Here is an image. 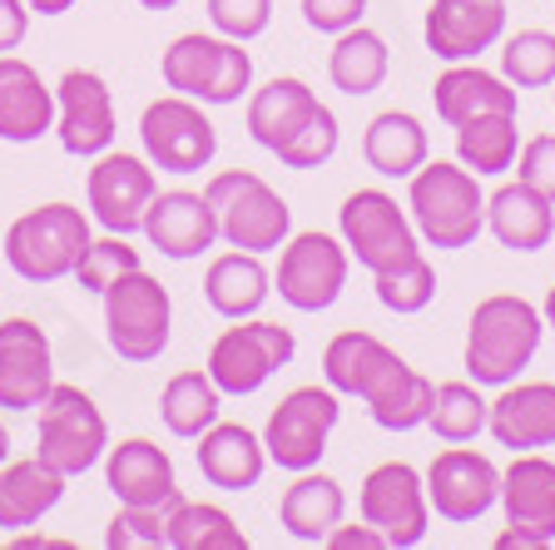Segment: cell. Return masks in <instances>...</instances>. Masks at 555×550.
<instances>
[{"label":"cell","instance_id":"83f0119b","mask_svg":"<svg viewBox=\"0 0 555 550\" xmlns=\"http://www.w3.org/2000/svg\"><path fill=\"white\" fill-rule=\"evenodd\" d=\"M318 104L323 100H318L298 75H273L268 85H258V90L248 94V135H254L268 154H278L318 115Z\"/></svg>","mask_w":555,"mask_h":550},{"label":"cell","instance_id":"52a82bcc","mask_svg":"<svg viewBox=\"0 0 555 550\" xmlns=\"http://www.w3.org/2000/svg\"><path fill=\"white\" fill-rule=\"evenodd\" d=\"M298 357V337L293 328H278L268 318H238L233 328H223L208 347V378L219 382L223 397H254L268 387L273 372L293 367Z\"/></svg>","mask_w":555,"mask_h":550},{"label":"cell","instance_id":"7c38bea8","mask_svg":"<svg viewBox=\"0 0 555 550\" xmlns=\"http://www.w3.org/2000/svg\"><path fill=\"white\" fill-rule=\"evenodd\" d=\"M337 417H343V397L333 387H293L288 397L273 407L263 426V447L268 461H278L283 471H312L327 451V436H333Z\"/></svg>","mask_w":555,"mask_h":550},{"label":"cell","instance_id":"ba28073f","mask_svg":"<svg viewBox=\"0 0 555 550\" xmlns=\"http://www.w3.org/2000/svg\"><path fill=\"white\" fill-rule=\"evenodd\" d=\"M109 451V422L94 407L90 392L55 382L40 401V432H35V457L55 466L60 476H85L94 461Z\"/></svg>","mask_w":555,"mask_h":550},{"label":"cell","instance_id":"277c9868","mask_svg":"<svg viewBox=\"0 0 555 550\" xmlns=\"http://www.w3.org/2000/svg\"><path fill=\"white\" fill-rule=\"evenodd\" d=\"M85 248H90V218L65 199L30 208L5 229V264L25 283L75 278V264L85 258Z\"/></svg>","mask_w":555,"mask_h":550},{"label":"cell","instance_id":"5b68a950","mask_svg":"<svg viewBox=\"0 0 555 550\" xmlns=\"http://www.w3.org/2000/svg\"><path fill=\"white\" fill-rule=\"evenodd\" d=\"M204 199L214 204L219 218V239L229 248L248 253H273L288 243L293 233V208L268 179H258L254 169H223L204 183Z\"/></svg>","mask_w":555,"mask_h":550},{"label":"cell","instance_id":"3957f363","mask_svg":"<svg viewBox=\"0 0 555 550\" xmlns=\"http://www.w3.org/2000/svg\"><path fill=\"white\" fill-rule=\"evenodd\" d=\"M406 208H412L416 239H427L431 248H472L486 229V194L462 159L422 164L406 189Z\"/></svg>","mask_w":555,"mask_h":550},{"label":"cell","instance_id":"f907efd6","mask_svg":"<svg viewBox=\"0 0 555 550\" xmlns=\"http://www.w3.org/2000/svg\"><path fill=\"white\" fill-rule=\"evenodd\" d=\"M139 5H144V11H173L179 0H139Z\"/></svg>","mask_w":555,"mask_h":550},{"label":"cell","instance_id":"1f68e13d","mask_svg":"<svg viewBox=\"0 0 555 550\" xmlns=\"http://www.w3.org/2000/svg\"><path fill=\"white\" fill-rule=\"evenodd\" d=\"M431 144H427V129L422 119L406 115V110H387L367 125L362 135V159L367 169H377L382 179H412L422 164H427Z\"/></svg>","mask_w":555,"mask_h":550},{"label":"cell","instance_id":"836d02e7","mask_svg":"<svg viewBox=\"0 0 555 550\" xmlns=\"http://www.w3.org/2000/svg\"><path fill=\"white\" fill-rule=\"evenodd\" d=\"M387 69H392V50H387V40H382L377 30H367V25L343 30L337 35V46H333V55H327V75H333V85L343 94H352V100L382 90Z\"/></svg>","mask_w":555,"mask_h":550},{"label":"cell","instance_id":"f546056e","mask_svg":"<svg viewBox=\"0 0 555 550\" xmlns=\"http://www.w3.org/2000/svg\"><path fill=\"white\" fill-rule=\"evenodd\" d=\"M65 482L69 476H60L40 457L0 461V530H25L40 516H50L65 496Z\"/></svg>","mask_w":555,"mask_h":550},{"label":"cell","instance_id":"e0dca14e","mask_svg":"<svg viewBox=\"0 0 555 550\" xmlns=\"http://www.w3.org/2000/svg\"><path fill=\"white\" fill-rule=\"evenodd\" d=\"M55 135L69 159H100L119 135L115 94L94 69H65L55 85Z\"/></svg>","mask_w":555,"mask_h":550},{"label":"cell","instance_id":"ab89813d","mask_svg":"<svg viewBox=\"0 0 555 550\" xmlns=\"http://www.w3.org/2000/svg\"><path fill=\"white\" fill-rule=\"evenodd\" d=\"M139 264V248H129L125 233H109V239H90V248H85V258L75 264V283L85 287V293H100L104 298V287L119 283L125 273H134Z\"/></svg>","mask_w":555,"mask_h":550},{"label":"cell","instance_id":"4fadbf2b","mask_svg":"<svg viewBox=\"0 0 555 550\" xmlns=\"http://www.w3.org/2000/svg\"><path fill=\"white\" fill-rule=\"evenodd\" d=\"M358 511L367 526H377L392 550H412L427 540L431 530V501H427V476L406 461H382L367 471V482L358 491Z\"/></svg>","mask_w":555,"mask_h":550},{"label":"cell","instance_id":"d6986e66","mask_svg":"<svg viewBox=\"0 0 555 550\" xmlns=\"http://www.w3.org/2000/svg\"><path fill=\"white\" fill-rule=\"evenodd\" d=\"M55 387V357L50 337L35 318L0 322V407L5 412H35Z\"/></svg>","mask_w":555,"mask_h":550},{"label":"cell","instance_id":"6da1fadb","mask_svg":"<svg viewBox=\"0 0 555 550\" xmlns=\"http://www.w3.org/2000/svg\"><path fill=\"white\" fill-rule=\"evenodd\" d=\"M323 382L337 397H362L372 422L382 432H412L427 426L437 382H427L416 367H406L382 337L347 328L323 347Z\"/></svg>","mask_w":555,"mask_h":550},{"label":"cell","instance_id":"f6af8a7d","mask_svg":"<svg viewBox=\"0 0 555 550\" xmlns=\"http://www.w3.org/2000/svg\"><path fill=\"white\" fill-rule=\"evenodd\" d=\"M367 0H302V21L323 35H343L352 25H362Z\"/></svg>","mask_w":555,"mask_h":550},{"label":"cell","instance_id":"ac0fdd59","mask_svg":"<svg viewBox=\"0 0 555 550\" xmlns=\"http://www.w3.org/2000/svg\"><path fill=\"white\" fill-rule=\"evenodd\" d=\"M427 501L441 521L451 526H472L481 521L491 506L501 501V471L491 457L472 451L466 442L437 451L427 466Z\"/></svg>","mask_w":555,"mask_h":550},{"label":"cell","instance_id":"8fae6325","mask_svg":"<svg viewBox=\"0 0 555 550\" xmlns=\"http://www.w3.org/2000/svg\"><path fill=\"white\" fill-rule=\"evenodd\" d=\"M337 229H343L347 253L367 268L372 278L402 268L406 258H416V223L406 218V208H397V199L387 189H358L347 194L337 208Z\"/></svg>","mask_w":555,"mask_h":550},{"label":"cell","instance_id":"ee69618b","mask_svg":"<svg viewBox=\"0 0 555 550\" xmlns=\"http://www.w3.org/2000/svg\"><path fill=\"white\" fill-rule=\"evenodd\" d=\"M516 179L531 183L535 194H545L555 204V135H535V139H526V144H520Z\"/></svg>","mask_w":555,"mask_h":550},{"label":"cell","instance_id":"681fc988","mask_svg":"<svg viewBox=\"0 0 555 550\" xmlns=\"http://www.w3.org/2000/svg\"><path fill=\"white\" fill-rule=\"evenodd\" d=\"M541 318H545V328H555V287L545 293V308H541Z\"/></svg>","mask_w":555,"mask_h":550},{"label":"cell","instance_id":"b9f144b4","mask_svg":"<svg viewBox=\"0 0 555 550\" xmlns=\"http://www.w3.org/2000/svg\"><path fill=\"white\" fill-rule=\"evenodd\" d=\"M337 144H343L337 115L327 110V104H318V115H312L308 125L293 135V144H283V150H278V164H288V169H323V164L337 154Z\"/></svg>","mask_w":555,"mask_h":550},{"label":"cell","instance_id":"5bb4252c","mask_svg":"<svg viewBox=\"0 0 555 550\" xmlns=\"http://www.w3.org/2000/svg\"><path fill=\"white\" fill-rule=\"evenodd\" d=\"M352 253L333 233H288L278 248V298L298 312H323L343 298Z\"/></svg>","mask_w":555,"mask_h":550},{"label":"cell","instance_id":"60d3db41","mask_svg":"<svg viewBox=\"0 0 555 550\" xmlns=\"http://www.w3.org/2000/svg\"><path fill=\"white\" fill-rule=\"evenodd\" d=\"M109 550H159L169 546V506H119L109 530H104Z\"/></svg>","mask_w":555,"mask_h":550},{"label":"cell","instance_id":"7402d4cb","mask_svg":"<svg viewBox=\"0 0 555 550\" xmlns=\"http://www.w3.org/2000/svg\"><path fill=\"white\" fill-rule=\"evenodd\" d=\"M104 482L119 506H173L179 501V476L164 447L150 436H129L104 451Z\"/></svg>","mask_w":555,"mask_h":550},{"label":"cell","instance_id":"9a60e30c","mask_svg":"<svg viewBox=\"0 0 555 550\" xmlns=\"http://www.w3.org/2000/svg\"><path fill=\"white\" fill-rule=\"evenodd\" d=\"M501 506L506 530L496 536V550L555 546V461L541 451H516V461L501 471Z\"/></svg>","mask_w":555,"mask_h":550},{"label":"cell","instance_id":"f1b7e54d","mask_svg":"<svg viewBox=\"0 0 555 550\" xmlns=\"http://www.w3.org/2000/svg\"><path fill=\"white\" fill-rule=\"evenodd\" d=\"M268 293H273V273L263 268V253L229 248V253H219L204 273V303L229 322L254 318L268 303Z\"/></svg>","mask_w":555,"mask_h":550},{"label":"cell","instance_id":"816d5d0a","mask_svg":"<svg viewBox=\"0 0 555 550\" xmlns=\"http://www.w3.org/2000/svg\"><path fill=\"white\" fill-rule=\"evenodd\" d=\"M0 461H11V432H5V422H0Z\"/></svg>","mask_w":555,"mask_h":550},{"label":"cell","instance_id":"2e32d148","mask_svg":"<svg viewBox=\"0 0 555 550\" xmlns=\"http://www.w3.org/2000/svg\"><path fill=\"white\" fill-rule=\"evenodd\" d=\"M85 194H90V214L104 233H144V214H150L154 194H159V174L150 159L139 154H115L104 150L94 159L90 179H85Z\"/></svg>","mask_w":555,"mask_h":550},{"label":"cell","instance_id":"c3c4849f","mask_svg":"<svg viewBox=\"0 0 555 550\" xmlns=\"http://www.w3.org/2000/svg\"><path fill=\"white\" fill-rule=\"evenodd\" d=\"M30 11H40V15H65V11H75V0H25Z\"/></svg>","mask_w":555,"mask_h":550},{"label":"cell","instance_id":"d6a6232c","mask_svg":"<svg viewBox=\"0 0 555 550\" xmlns=\"http://www.w3.org/2000/svg\"><path fill=\"white\" fill-rule=\"evenodd\" d=\"M223 412V392L219 382L208 378V367H184V372H173L159 392V422L169 426L173 436H184V442H198L208 426L219 422Z\"/></svg>","mask_w":555,"mask_h":550},{"label":"cell","instance_id":"44dd1931","mask_svg":"<svg viewBox=\"0 0 555 550\" xmlns=\"http://www.w3.org/2000/svg\"><path fill=\"white\" fill-rule=\"evenodd\" d=\"M144 239L173 258V264H189L198 253H208L219 243V218L214 204L194 189H169V194H154L150 214H144Z\"/></svg>","mask_w":555,"mask_h":550},{"label":"cell","instance_id":"603a6c76","mask_svg":"<svg viewBox=\"0 0 555 550\" xmlns=\"http://www.w3.org/2000/svg\"><path fill=\"white\" fill-rule=\"evenodd\" d=\"M486 432L496 436V447L511 451L555 447V382H506L491 401Z\"/></svg>","mask_w":555,"mask_h":550},{"label":"cell","instance_id":"d4e9b609","mask_svg":"<svg viewBox=\"0 0 555 550\" xmlns=\"http://www.w3.org/2000/svg\"><path fill=\"white\" fill-rule=\"evenodd\" d=\"M55 129V90L21 55H0V139L35 144Z\"/></svg>","mask_w":555,"mask_h":550},{"label":"cell","instance_id":"ffe728a7","mask_svg":"<svg viewBox=\"0 0 555 550\" xmlns=\"http://www.w3.org/2000/svg\"><path fill=\"white\" fill-rule=\"evenodd\" d=\"M422 35L431 55L447 65L481 60L506 35V0H431Z\"/></svg>","mask_w":555,"mask_h":550},{"label":"cell","instance_id":"7a4b0ae2","mask_svg":"<svg viewBox=\"0 0 555 550\" xmlns=\"http://www.w3.org/2000/svg\"><path fill=\"white\" fill-rule=\"evenodd\" d=\"M545 337V318L520 293H491L472 308L466 328V372L476 387H506L535 362Z\"/></svg>","mask_w":555,"mask_h":550},{"label":"cell","instance_id":"e575fe53","mask_svg":"<svg viewBox=\"0 0 555 550\" xmlns=\"http://www.w3.org/2000/svg\"><path fill=\"white\" fill-rule=\"evenodd\" d=\"M516 154H520L516 115H476V119H466V125H456V159H462L476 179L516 169Z\"/></svg>","mask_w":555,"mask_h":550},{"label":"cell","instance_id":"74e56055","mask_svg":"<svg viewBox=\"0 0 555 550\" xmlns=\"http://www.w3.org/2000/svg\"><path fill=\"white\" fill-rule=\"evenodd\" d=\"M501 75L516 90H545L555 85V35L551 30H516L501 46Z\"/></svg>","mask_w":555,"mask_h":550},{"label":"cell","instance_id":"484cf974","mask_svg":"<svg viewBox=\"0 0 555 550\" xmlns=\"http://www.w3.org/2000/svg\"><path fill=\"white\" fill-rule=\"evenodd\" d=\"M431 104H437L441 125L456 129L476 115H516L520 100H516V85H511L506 75H491V69L462 60V65H447L437 75V85H431Z\"/></svg>","mask_w":555,"mask_h":550},{"label":"cell","instance_id":"9c48e42d","mask_svg":"<svg viewBox=\"0 0 555 550\" xmlns=\"http://www.w3.org/2000/svg\"><path fill=\"white\" fill-rule=\"evenodd\" d=\"M169 333H173V303L159 278L134 268V273L104 287V337L125 362H154L169 347Z\"/></svg>","mask_w":555,"mask_h":550},{"label":"cell","instance_id":"4dcf8cb0","mask_svg":"<svg viewBox=\"0 0 555 550\" xmlns=\"http://www.w3.org/2000/svg\"><path fill=\"white\" fill-rule=\"evenodd\" d=\"M347 511V496L343 486L333 482V476H323V471H298V482L283 491V501H278V521H283V530H288L293 540H302V546H323L327 530L343 521Z\"/></svg>","mask_w":555,"mask_h":550},{"label":"cell","instance_id":"8d00e7d4","mask_svg":"<svg viewBox=\"0 0 555 550\" xmlns=\"http://www.w3.org/2000/svg\"><path fill=\"white\" fill-rule=\"evenodd\" d=\"M486 417H491V401L481 397L476 382H441L427 426L447 447H456V442H476V436L486 432Z\"/></svg>","mask_w":555,"mask_h":550},{"label":"cell","instance_id":"8992f818","mask_svg":"<svg viewBox=\"0 0 555 550\" xmlns=\"http://www.w3.org/2000/svg\"><path fill=\"white\" fill-rule=\"evenodd\" d=\"M159 75L173 94H189L198 104H238L254 85V55L243 40L229 35H179L159 60Z\"/></svg>","mask_w":555,"mask_h":550},{"label":"cell","instance_id":"d590c367","mask_svg":"<svg viewBox=\"0 0 555 550\" xmlns=\"http://www.w3.org/2000/svg\"><path fill=\"white\" fill-rule=\"evenodd\" d=\"M169 546L173 550H248L238 521L214 501H179L169 506Z\"/></svg>","mask_w":555,"mask_h":550},{"label":"cell","instance_id":"7bdbcfd3","mask_svg":"<svg viewBox=\"0 0 555 550\" xmlns=\"http://www.w3.org/2000/svg\"><path fill=\"white\" fill-rule=\"evenodd\" d=\"M208 5V21H214V30L229 35V40H258V35L268 30V21H273V0H204Z\"/></svg>","mask_w":555,"mask_h":550},{"label":"cell","instance_id":"7dc6e473","mask_svg":"<svg viewBox=\"0 0 555 550\" xmlns=\"http://www.w3.org/2000/svg\"><path fill=\"white\" fill-rule=\"evenodd\" d=\"M323 546H333V550H392L387 536H382L377 526H367V521H362V526H343V521H337V526L327 530Z\"/></svg>","mask_w":555,"mask_h":550},{"label":"cell","instance_id":"4316f807","mask_svg":"<svg viewBox=\"0 0 555 550\" xmlns=\"http://www.w3.org/2000/svg\"><path fill=\"white\" fill-rule=\"evenodd\" d=\"M486 229H491V239H496L501 248L535 253V248H545L555 233V204L520 179L501 183L496 194L486 199Z\"/></svg>","mask_w":555,"mask_h":550},{"label":"cell","instance_id":"cb8c5ba5","mask_svg":"<svg viewBox=\"0 0 555 550\" xmlns=\"http://www.w3.org/2000/svg\"><path fill=\"white\" fill-rule=\"evenodd\" d=\"M194 457H198V476H204L208 486H219V491H233V496L254 491L268 471L263 436L243 422H214L204 436H198Z\"/></svg>","mask_w":555,"mask_h":550},{"label":"cell","instance_id":"30bf717a","mask_svg":"<svg viewBox=\"0 0 555 550\" xmlns=\"http://www.w3.org/2000/svg\"><path fill=\"white\" fill-rule=\"evenodd\" d=\"M139 139H144V159L159 174H198L219 154V129L189 94H159L144 104Z\"/></svg>","mask_w":555,"mask_h":550},{"label":"cell","instance_id":"bcb514c9","mask_svg":"<svg viewBox=\"0 0 555 550\" xmlns=\"http://www.w3.org/2000/svg\"><path fill=\"white\" fill-rule=\"evenodd\" d=\"M25 35H30V5L25 0H0V55L21 50Z\"/></svg>","mask_w":555,"mask_h":550},{"label":"cell","instance_id":"f35d334b","mask_svg":"<svg viewBox=\"0 0 555 550\" xmlns=\"http://www.w3.org/2000/svg\"><path fill=\"white\" fill-rule=\"evenodd\" d=\"M431 298H437V268L422 253L406 258L402 268H392V273H377V303L387 312H397V318H412V312L431 308Z\"/></svg>","mask_w":555,"mask_h":550}]
</instances>
